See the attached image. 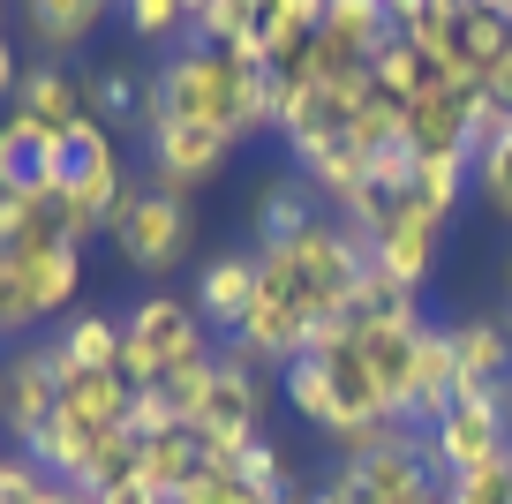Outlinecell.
I'll list each match as a JSON object with an SVG mask.
<instances>
[{
    "label": "cell",
    "instance_id": "1",
    "mask_svg": "<svg viewBox=\"0 0 512 504\" xmlns=\"http://www.w3.org/2000/svg\"><path fill=\"white\" fill-rule=\"evenodd\" d=\"M151 121H189V128H219L234 143H256L279 128V76L264 61H241L219 46H166V61L144 76V106H136V136Z\"/></svg>",
    "mask_w": 512,
    "mask_h": 504
},
{
    "label": "cell",
    "instance_id": "2",
    "mask_svg": "<svg viewBox=\"0 0 512 504\" xmlns=\"http://www.w3.org/2000/svg\"><path fill=\"white\" fill-rule=\"evenodd\" d=\"M256 279L272 286V294H287L294 309L324 331V324H339V316H354V294H362V279H369V241H362V226L324 211V219L302 226L294 241L256 249Z\"/></svg>",
    "mask_w": 512,
    "mask_h": 504
},
{
    "label": "cell",
    "instance_id": "3",
    "mask_svg": "<svg viewBox=\"0 0 512 504\" xmlns=\"http://www.w3.org/2000/svg\"><path fill=\"white\" fill-rule=\"evenodd\" d=\"M272 407H279V369L256 362L241 339H219L211 384H204V399H196V414H189L196 452L219 459V467H241V452H249V444L264 437V422H272Z\"/></svg>",
    "mask_w": 512,
    "mask_h": 504
},
{
    "label": "cell",
    "instance_id": "4",
    "mask_svg": "<svg viewBox=\"0 0 512 504\" xmlns=\"http://www.w3.org/2000/svg\"><path fill=\"white\" fill-rule=\"evenodd\" d=\"M106 241H113V256H121L128 271L166 279V271H181L189 249H196V204L174 196V189H159L151 174H128L121 204H113V219H106Z\"/></svg>",
    "mask_w": 512,
    "mask_h": 504
},
{
    "label": "cell",
    "instance_id": "5",
    "mask_svg": "<svg viewBox=\"0 0 512 504\" xmlns=\"http://www.w3.org/2000/svg\"><path fill=\"white\" fill-rule=\"evenodd\" d=\"M189 354H211V331H204V316H196V301L174 294V286H151V294L121 316V377H128V392L166 384V369H181Z\"/></svg>",
    "mask_w": 512,
    "mask_h": 504
},
{
    "label": "cell",
    "instance_id": "6",
    "mask_svg": "<svg viewBox=\"0 0 512 504\" xmlns=\"http://www.w3.org/2000/svg\"><path fill=\"white\" fill-rule=\"evenodd\" d=\"M309 504H445V474L430 467V437H400L392 452L369 459H332Z\"/></svg>",
    "mask_w": 512,
    "mask_h": 504
},
{
    "label": "cell",
    "instance_id": "7",
    "mask_svg": "<svg viewBox=\"0 0 512 504\" xmlns=\"http://www.w3.org/2000/svg\"><path fill=\"white\" fill-rule=\"evenodd\" d=\"M362 91H369V76H354V83H279V128L272 136L294 151V166H309L324 151H354Z\"/></svg>",
    "mask_w": 512,
    "mask_h": 504
},
{
    "label": "cell",
    "instance_id": "8",
    "mask_svg": "<svg viewBox=\"0 0 512 504\" xmlns=\"http://www.w3.org/2000/svg\"><path fill=\"white\" fill-rule=\"evenodd\" d=\"M445 226L422 196H400V204H384V219L369 226V271L377 279H392L400 294H422V286L437 279V249H445Z\"/></svg>",
    "mask_w": 512,
    "mask_h": 504
},
{
    "label": "cell",
    "instance_id": "9",
    "mask_svg": "<svg viewBox=\"0 0 512 504\" xmlns=\"http://www.w3.org/2000/svg\"><path fill=\"white\" fill-rule=\"evenodd\" d=\"M53 414H61V347L53 339H23L0 362V429H8V452H31Z\"/></svg>",
    "mask_w": 512,
    "mask_h": 504
},
{
    "label": "cell",
    "instance_id": "10",
    "mask_svg": "<svg viewBox=\"0 0 512 504\" xmlns=\"http://www.w3.org/2000/svg\"><path fill=\"white\" fill-rule=\"evenodd\" d=\"M234 151L241 143L219 136V128H189V121H151L144 128V174L174 196H196L204 181H219Z\"/></svg>",
    "mask_w": 512,
    "mask_h": 504
},
{
    "label": "cell",
    "instance_id": "11",
    "mask_svg": "<svg viewBox=\"0 0 512 504\" xmlns=\"http://www.w3.org/2000/svg\"><path fill=\"white\" fill-rule=\"evenodd\" d=\"M505 452H512V414H497L490 399H452L430 422V467L445 474V482L490 467V459H505Z\"/></svg>",
    "mask_w": 512,
    "mask_h": 504
},
{
    "label": "cell",
    "instance_id": "12",
    "mask_svg": "<svg viewBox=\"0 0 512 504\" xmlns=\"http://www.w3.org/2000/svg\"><path fill=\"white\" fill-rule=\"evenodd\" d=\"M452 354H460V399H490L497 414H512V324L505 316H460Z\"/></svg>",
    "mask_w": 512,
    "mask_h": 504
},
{
    "label": "cell",
    "instance_id": "13",
    "mask_svg": "<svg viewBox=\"0 0 512 504\" xmlns=\"http://www.w3.org/2000/svg\"><path fill=\"white\" fill-rule=\"evenodd\" d=\"M475 98L482 91H460V83L422 91L415 106L400 113V143L415 158H437V151H467V158H475Z\"/></svg>",
    "mask_w": 512,
    "mask_h": 504
},
{
    "label": "cell",
    "instance_id": "14",
    "mask_svg": "<svg viewBox=\"0 0 512 504\" xmlns=\"http://www.w3.org/2000/svg\"><path fill=\"white\" fill-rule=\"evenodd\" d=\"M189 301H196V316H204V331L234 339L241 316H249V301H256V249H219L204 271H196Z\"/></svg>",
    "mask_w": 512,
    "mask_h": 504
},
{
    "label": "cell",
    "instance_id": "15",
    "mask_svg": "<svg viewBox=\"0 0 512 504\" xmlns=\"http://www.w3.org/2000/svg\"><path fill=\"white\" fill-rule=\"evenodd\" d=\"M113 8H121V0H16V16H23V31H31L38 61H68V53H83Z\"/></svg>",
    "mask_w": 512,
    "mask_h": 504
},
{
    "label": "cell",
    "instance_id": "16",
    "mask_svg": "<svg viewBox=\"0 0 512 504\" xmlns=\"http://www.w3.org/2000/svg\"><path fill=\"white\" fill-rule=\"evenodd\" d=\"M16 106L31 113L46 136H68L76 121H91V106H83V76L68 61H31L16 83Z\"/></svg>",
    "mask_w": 512,
    "mask_h": 504
},
{
    "label": "cell",
    "instance_id": "17",
    "mask_svg": "<svg viewBox=\"0 0 512 504\" xmlns=\"http://www.w3.org/2000/svg\"><path fill=\"white\" fill-rule=\"evenodd\" d=\"M8 256H16V279H23V294H31L38 324L68 316V301L83 294V249H16V241H8Z\"/></svg>",
    "mask_w": 512,
    "mask_h": 504
},
{
    "label": "cell",
    "instance_id": "18",
    "mask_svg": "<svg viewBox=\"0 0 512 504\" xmlns=\"http://www.w3.org/2000/svg\"><path fill=\"white\" fill-rule=\"evenodd\" d=\"M324 219V204H317V189H309L302 174H279V181H264V196H256V211H249V241L256 249H279V241H294L302 226H317Z\"/></svg>",
    "mask_w": 512,
    "mask_h": 504
},
{
    "label": "cell",
    "instance_id": "19",
    "mask_svg": "<svg viewBox=\"0 0 512 504\" xmlns=\"http://www.w3.org/2000/svg\"><path fill=\"white\" fill-rule=\"evenodd\" d=\"M128 377L121 369H61V414L91 429H128Z\"/></svg>",
    "mask_w": 512,
    "mask_h": 504
},
{
    "label": "cell",
    "instance_id": "20",
    "mask_svg": "<svg viewBox=\"0 0 512 504\" xmlns=\"http://www.w3.org/2000/svg\"><path fill=\"white\" fill-rule=\"evenodd\" d=\"M106 437H113V429H91V422H76V414H53V422H46V437L31 444V459L53 474V482H68V489H76L83 474H91V452H98Z\"/></svg>",
    "mask_w": 512,
    "mask_h": 504
},
{
    "label": "cell",
    "instance_id": "21",
    "mask_svg": "<svg viewBox=\"0 0 512 504\" xmlns=\"http://www.w3.org/2000/svg\"><path fill=\"white\" fill-rule=\"evenodd\" d=\"M369 91H384L392 106L407 113L422 91H437V68H430V53H422V46H407V38L392 31V38L377 46V61H369Z\"/></svg>",
    "mask_w": 512,
    "mask_h": 504
},
{
    "label": "cell",
    "instance_id": "22",
    "mask_svg": "<svg viewBox=\"0 0 512 504\" xmlns=\"http://www.w3.org/2000/svg\"><path fill=\"white\" fill-rule=\"evenodd\" d=\"M53 347H61V369H121V316L76 309L53 331Z\"/></svg>",
    "mask_w": 512,
    "mask_h": 504
},
{
    "label": "cell",
    "instance_id": "23",
    "mask_svg": "<svg viewBox=\"0 0 512 504\" xmlns=\"http://www.w3.org/2000/svg\"><path fill=\"white\" fill-rule=\"evenodd\" d=\"M83 106H91L98 128L121 136V128L136 121V106H144V83L128 76V68H91V76H83Z\"/></svg>",
    "mask_w": 512,
    "mask_h": 504
},
{
    "label": "cell",
    "instance_id": "24",
    "mask_svg": "<svg viewBox=\"0 0 512 504\" xmlns=\"http://www.w3.org/2000/svg\"><path fill=\"white\" fill-rule=\"evenodd\" d=\"M136 444H144L136 474H144L151 489H166V497H174V489L189 482L196 467H204V452H196V437H189V429H174V437H136Z\"/></svg>",
    "mask_w": 512,
    "mask_h": 504
},
{
    "label": "cell",
    "instance_id": "25",
    "mask_svg": "<svg viewBox=\"0 0 512 504\" xmlns=\"http://www.w3.org/2000/svg\"><path fill=\"white\" fill-rule=\"evenodd\" d=\"M166 504H264V497L241 482V467H219V459H204V467H196Z\"/></svg>",
    "mask_w": 512,
    "mask_h": 504
},
{
    "label": "cell",
    "instance_id": "26",
    "mask_svg": "<svg viewBox=\"0 0 512 504\" xmlns=\"http://www.w3.org/2000/svg\"><path fill=\"white\" fill-rule=\"evenodd\" d=\"M241 482H249L256 497H294V489H302V474H294V459L279 452L272 437H256L249 452H241Z\"/></svg>",
    "mask_w": 512,
    "mask_h": 504
},
{
    "label": "cell",
    "instance_id": "27",
    "mask_svg": "<svg viewBox=\"0 0 512 504\" xmlns=\"http://www.w3.org/2000/svg\"><path fill=\"white\" fill-rule=\"evenodd\" d=\"M121 23H128V38H144V46H181V31H189L181 0H121Z\"/></svg>",
    "mask_w": 512,
    "mask_h": 504
},
{
    "label": "cell",
    "instance_id": "28",
    "mask_svg": "<svg viewBox=\"0 0 512 504\" xmlns=\"http://www.w3.org/2000/svg\"><path fill=\"white\" fill-rule=\"evenodd\" d=\"M475 196L497 211V219L512 226V136H497L490 151L475 158Z\"/></svg>",
    "mask_w": 512,
    "mask_h": 504
},
{
    "label": "cell",
    "instance_id": "29",
    "mask_svg": "<svg viewBox=\"0 0 512 504\" xmlns=\"http://www.w3.org/2000/svg\"><path fill=\"white\" fill-rule=\"evenodd\" d=\"M53 489H61V482H53L31 452H8V459H0V504H46Z\"/></svg>",
    "mask_w": 512,
    "mask_h": 504
},
{
    "label": "cell",
    "instance_id": "30",
    "mask_svg": "<svg viewBox=\"0 0 512 504\" xmlns=\"http://www.w3.org/2000/svg\"><path fill=\"white\" fill-rule=\"evenodd\" d=\"M174 429H189V422H181V407L159 392V384L128 399V437H174Z\"/></svg>",
    "mask_w": 512,
    "mask_h": 504
},
{
    "label": "cell",
    "instance_id": "31",
    "mask_svg": "<svg viewBox=\"0 0 512 504\" xmlns=\"http://www.w3.org/2000/svg\"><path fill=\"white\" fill-rule=\"evenodd\" d=\"M91 504H166V489H151L144 474H128V482H113V489H98Z\"/></svg>",
    "mask_w": 512,
    "mask_h": 504
},
{
    "label": "cell",
    "instance_id": "32",
    "mask_svg": "<svg viewBox=\"0 0 512 504\" xmlns=\"http://www.w3.org/2000/svg\"><path fill=\"white\" fill-rule=\"evenodd\" d=\"M16 83H23V61L8 46V31H0V106H16Z\"/></svg>",
    "mask_w": 512,
    "mask_h": 504
},
{
    "label": "cell",
    "instance_id": "33",
    "mask_svg": "<svg viewBox=\"0 0 512 504\" xmlns=\"http://www.w3.org/2000/svg\"><path fill=\"white\" fill-rule=\"evenodd\" d=\"M482 91H490V98H497V106H505V113H512V53H505V61H497V68H490V76H482Z\"/></svg>",
    "mask_w": 512,
    "mask_h": 504
},
{
    "label": "cell",
    "instance_id": "34",
    "mask_svg": "<svg viewBox=\"0 0 512 504\" xmlns=\"http://www.w3.org/2000/svg\"><path fill=\"white\" fill-rule=\"evenodd\" d=\"M422 8H430V0H384V16H392V31H407V23H415Z\"/></svg>",
    "mask_w": 512,
    "mask_h": 504
},
{
    "label": "cell",
    "instance_id": "35",
    "mask_svg": "<svg viewBox=\"0 0 512 504\" xmlns=\"http://www.w3.org/2000/svg\"><path fill=\"white\" fill-rule=\"evenodd\" d=\"M46 504H91V497H83V489H68V482H61V489H53Z\"/></svg>",
    "mask_w": 512,
    "mask_h": 504
},
{
    "label": "cell",
    "instance_id": "36",
    "mask_svg": "<svg viewBox=\"0 0 512 504\" xmlns=\"http://www.w3.org/2000/svg\"><path fill=\"white\" fill-rule=\"evenodd\" d=\"M204 8H211V0H181V16H189V23H196V16H204Z\"/></svg>",
    "mask_w": 512,
    "mask_h": 504
},
{
    "label": "cell",
    "instance_id": "37",
    "mask_svg": "<svg viewBox=\"0 0 512 504\" xmlns=\"http://www.w3.org/2000/svg\"><path fill=\"white\" fill-rule=\"evenodd\" d=\"M482 8H497V16H505V23H512V0H482Z\"/></svg>",
    "mask_w": 512,
    "mask_h": 504
},
{
    "label": "cell",
    "instance_id": "38",
    "mask_svg": "<svg viewBox=\"0 0 512 504\" xmlns=\"http://www.w3.org/2000/svg\"><path fill=\"white\" fill-rule=\"evenodd\" d=\"M264 504H309V497H302V489H294V497H264Z\"/></svg>",
    "mask_w": 512,
    "mask_h": 504
},
{
    "label": "cell",
    "instance_id": "39",
    "mask_svg": "<svg viewBox=\"0 0 512 504\" xmlns=\"http://www.w3.org/2000/svg\"><path fill=\"white\" fill-rule=\"evenodd\" d=\"M505 324H512V309H505Z\"/></svg>",
    "mask_w": 512,
    "mask_h": 504
},
{
    "label": "cell",
    "instance_id": "40",
    "mask_svg": "<svg viewBox=\"0 0 512 504\" xmlns=\"http://www.w3.org/2000/svg\"><path fill=\"white\" fill-rule=\"evenodd\" d=\"M0 459H8V452H0Z\"/></svg>",
    "mask_w": 512,
    "mask_h": 504
}]
</instances>
